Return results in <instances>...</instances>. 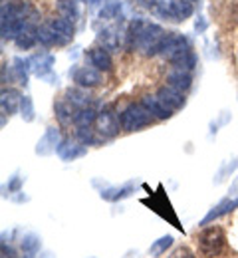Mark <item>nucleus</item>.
I'll use <instances>...</instances> for the list:
<instances>
[{"label": "nucleus", "instance_id": "nucleus-14", "mask_svg": "<svg viewBox=\"0 0 238 258\" xmlns=\"http://www.w3.org/2000/svg\"><path fill=\"white\" fill-rule=\"evenodd\" d=\"M56 117L60 119V123L62 125H69V123H73L75 121V113H77V107L68 101V99H60L58 103H56Z\"/></svg>", "mask_w": 238, "mask_h": 258}, {"label": "nucleus", "instance_id": "nucleus-16", "mask_svg": "<svg viewBox=\"0 0 238 258\" xmlns=\"http://www.w3.org/2000/svg\"><path fill=\"white\" fill-rule=\"evenodd\" d=\"M28 72H30V66H28V60L24 62L22 58H14L12 60V66H10V78L20 84V86H26L28 84Z\"/></svg>", "mask_w": 238, "mask_h": 258}, {"label": "nucleus", "instance_id": "nucleus-9", "mask_svg": "<svg viewBox=\"0 0 238 258\" xmlns=\"http://www.w3.org/2000/svg\"><path fill=\"white\" fill-rule=\"evenodd\" d=\"M54 56L52 54H48V52H40V54H36L32 56L30 60H28V66H30V72L38 76V78H46L50 72H52V66H54Z\"/></svg>", "mask_w": 238, "mask_h": 258}, {"label": "nucleus", "instance_id": "nucleus-28", "mask_svg": "<svg viewBox=\"0 0 238 258\" xmlns=\"http://www.w3.org/2000/svg\"><path fill=\"white\" fill-rule=\"evenodd\" d=\"M58 8H60V12L64 14V18L75 20V16H77V8H75V2H73V0H62V2L58 4Z\"/></svg>", "mask_w": 238, "mask_h": 258}, {"label": "nucleus", "instance_id": "nucleus-10", "mask_svg": "<svg viewBox=\"0 0 238 258\" xmlns=\"http://www.w3.org/2000/svg\"><path fill=\"white\" fill-rule=\"evenodd\" d=\"M86 153H88V149L84 147V143H82V141H75V139H66V141H62V145H60V149H58V155H60L62 161H73V159H77V157H84Z\"/></svg>", "mask_w": 238, "mask_h": 258}, {"label": "nucleus", "instance_id": "nucleus-29", "mask_svg": "<svg viewBox=\"0 0 238 258\" xmlns=\"http://www.w3.org/2000/svg\"><path fill=\"white\" fill-rule=\"evenodd\" d=\"M236 165H238V157H234V159H230V161H226L222 167H220V171L216 173V179H214V183H222L224 179H226V175L228 173H232L234 169H236Z\"/></svg>", "mask_w": 238, "mask_h": 258}, {"label": "nucleus", "instance_id": "nucleus-23", "mask_svg": "<svg viewBox=\"0 0 238 258\" xmlns=\"http://www.w3.org/2000/svg\"><path fill=\"white\" fill-rule=\"evenodd\" d=\"M191 14H193V4H191V0H177V2H175V18H173V20L183 22V20L191 18Z\"/></svg>", "mask_w": 238, "mask_h": 258}, {"label": "nucleus", "instance_id": "nucleus-31", "mask_svg": "<svg viewBox=\"0 0 238 258\" xmlns=\"http://www.w3.org/2000/svg\"><path fill=\"white\" fill-rule=\"evenodd\" d=\"M117 12H119V4H115V2H111V4H107L105 8H103L102 12H100V16L102 18H117Z\"/></svg>", "mask_w": 238, "mask_h": 258}, {"label": "nucleus", "instance_id": "nucleus-21", "mask_svg": "<svg viewBox=\"0 0 238 258\" xmlns=\"http://www.w3.org/2000/svg\"><path fill=\"white\" fill-rule=\"evenodd\" d=\"M40 244H42V242H40V236H38V234H32V232H30V234H24V236H22V242H20L22 252H24V254H32V256L40 250Z\"/></svg>", "mask_w": 238, "mask_h": 258}, {"label": "nucleus", "instance_id": "nucleus-35", "mask_svg": "<svg viewBox=\"0 0 238 258\" xmlns=\"http://www.w3.org/2000/svg\"><path fill=\"white\" fill-rule=\"evenodd\" d=\"M228 197H238V177L234 179V183H232V187H230V195Z\"/></svg>", "mask_w": 238, "mask_h": 258}, {"label": "nucleus", "instance_id": "nucleus-30", "mask_svg": "<svg viewBox=\"0 0 238 258\" xmlns=\"http://www.w3.org/2000/svg\"><path fill=\"white\" fill-rule=\"evenodd\" d=\"M24 183V177H20V175H14L12 179H10V183L8 185H4V195H14V193H20V185Z\"/></svg>", "mask_w": 238, "mask_h": 258}, {"label": "nucleus", "instance_id": "nucleus-26", "mask_svg": "<svg viewBox=\"0 0 238 258\" xmlns=\"http://www.w3.org/2000/svg\"><path fill=\"white\" fill-rule=\"evenodd\" d=\"M175 2L177 0H157L155 10L163 18H175Z\"/></svg>", "mask_w": 238, "mask_h": 258}, {"label": "nucleus", "instance_id": "nucleus-6", "mask_svg": "<svg viewBox=\"0 0 238 258\" xmlns=\"http://www.w3.org/2000/svg\"><path fill=\"white\" fill-rule=\"evenodd\" d=\"M73 82H75L80 88L90 90V88H98V86L102 84L103 76H102V72L96 70V68H80V70H75V74H73Z\"/></svg>", "mask_w": 238, "mask_h": 258}, {"label": "nucleus", "instance_id": "nucleus-20", "mask_svg": "<svg viewBox=\"0 0 238 258\" xmlns=\"http://www.w3.org/2000/svg\"><path fill=\"white\" fill-rule=\"evenodd\" d=\"M16 46L20 48V50H30L32 46H34L36 42H38V38H36V30L32 26H26L22 32L16 36Z\"/></svg>", "mask_w": 238, "mask_h": 258}, {"label": "nucleus", "instance_id": "nucleus-5", "mask_svg": "<svg viewBox=\"0 0 238 258\" xmlns=\"http://www.w3.org/2000/svg\"><path fill=\"white\" fill-rule=\"evenodd\" d=\"M62 145V137H60V131L56 127H48L46 133L40 137L38 145H36V153L38 155H52L60 149Z\"/></svg>", "mask_w": 238, "mask_h": 258}, {"label": "nucleus", "instance_id": "nucleus-4", "mask_svg": "<svg viewBox=\"0 0 238 258\" xmlns=\"http://www.w3.org/2000/svg\"><path fill=\"white\" fill-rule=\"evenodd\" d=\"M121 127L119 123V115L111 109V107H103L102 111L98 113V119H96V131L102 135L103 139H109V137H115L117 131Z\"/></svg>", "mask_w": 238, "mask_h": 258}, {"label": "nucleus", "instance_id": "nucleus-3", "mask_svg": "<svg viewBox=\"0 0 238 258\" xmlns=\"http://www.w3.org/2000/svg\"><path fill=\"white\" fill-rule=\"evenodd\" d=\"M226 246V234L220 226H208L199 234V248L204 256H218Z\"/></svg>", "mask_w": 238, "mask_h": 258}, {"label": "nucleus", "instance_id": "nucleus-7", "mask_svg": "<svg viewBox=\"0 0 238 258\" xmlns=\"http://www.w3.org/2000/svg\"><path fill=\"white\" fill-rule=\"evenodd\" d=\"M141 103H143V105L151 111V115H153L155 119H159V121H165V119L173 117V109H169L157 96L147 94V96L141 97Z\"/></svg>", "mask_w": 238, "mask_h": 258}, {"label": "nucleus", "instance_id": "nucleus-12", "mask_svg": "<svg viewBox=\"0 0 238 258\" xmlns=\"http://www.w3.org/2000/svg\"><path fill=\"white\" fill-rule=\"evenodd\" d=\"M50 28L58 36V44H64V42L73 38V24H71V20L64 18V16L50 20Z\"/></svg>", "mask_w": 238, "mask_h": 258}, {"label": "nucleus", "instance_id": "nucleus-34", "mask_svg": "<svg viewBox=\"0 0 238 258\" xmlns=\"http://www.w3.org/2000/svg\"><path fill=\"white\" fill-rule=\"evenodd\" d=\"M137 4H141L143 8H151V6H155L157 4V0H135Z\"/></svg>", "mask_w": 238, "mask_h": 258}, {"label": "nucleus", "instance_id": "nucleus-18", "mask_svg": "<svg viewBox=\"0 0 238 258\" xmlns=\"http://www.w3.org/2000/svg\"><path fill=\"white\" fill-rule=\"evenodd\" d=\"M66 99H68V101H71V103H73L77 109L90 107V105H92V101H94V99H92V96H90V94H88L84 88H82V90H68V92H66Z\"/></svg>", "mask_w": 238, "mask_h": 258}, {"label": "nucleus", "instance_id": "nucleus-22", "mask_svg": "<svg viewBox=\"0 0 238 258\" xmlns=\"http://www.w3.org/2000/svg\"><path fill=\"white\" fill-rule=\"evenodd\" d=\"M36 38H38V42L44 44V46H54V44H58V36L50 28V24H48V26H38V28H36Z\"/></svg>", "mask_w": 238, "mask_h": 258}, {"label": "nucleus", "instance_id": "nucleus-11", "mask_svg": "<svg viewBox=\"0 0 238 258\" xmlns=\"http://www.w3.org/2000/svg\"><path fill=\"white\" fill-rule=\"evenodd\" d=\"M167 84L173 86L175 90H179V92H187L191 88V84H193V76H191L189 70L173 68L169 72V76H167Z\"/></svg>", "mask_w": 238, "mask_h": 258}, {"label": "nucleus", "instance_id": "nucleus-19", "mask_svg": "<svg viewBox=\"0 0 238 258\" xmlns=\"http://www.w3.org/2000/svg\"><path fill=\"white\" fill-rule=\"evenodd\" d=\"M96 119H98V111H96V107L94 105H90V107H84V109H77V113H75V125L77 127H90L92 123H96Z\"/></svg>", "mask_w": 238, "mask_h": 258}, {"label": "nucleus", "instance_id": "nucleus-1", "mask_svg": "<svg viewBox=\"0 0 238 258\" xmlns=\"http://www.w3.org/2000/svg\"><path fill=\"white\" fill-rule=\"evenodd\" d=\"M167 36L169 34L165 32L161 26L149 24V22H143V20H137V22L131 24V28H129L127 46L131 50H139L145 56H155V54H161Z\"/></svg>", "mask_w": 238, "mask_h": 258}, {"label": "nucleus", "instance_id": "nucleus-32", "mask_svg": "<svg viewBox=\"0 0 238 258\" xmlns=\"http://www.w3.org/2000/svg\"><path fill=\"white\" fill-rule=\"evenodd\" d=\"M169 258H195V254H193L187 246H179V248H175V250L171 252Z\"/></svg>", "mask_w": 238, "mask_h": 258}, {"label": "nucleus", "instance_id": "nucleus-33", "mask_svg": "<svg viewBox=\"0 0 238 258\" xmlns=\"http://www.w3.org/2000/svg\"><path fill=\"white\" fill-rule=\"evenodd\" d=\"M12 256H14L12 248H10V246H6V242H2V258H12Z\"/></svg>", "mask_w": 238, "mask_h": 258}, {"label": "nucleus", "instance_id": "nucleus-36", "mask_svg": "<svg viewBox=\"0 0 238 258\" xmlns=\"http://www.w3.org/2000/svg\"><path fill=\"white\" fill-rule=\"evenodd\" d=\"M20 258H34L32 254H26V256H20Z\"/></svg>", "mask_w": 238, "mask_h": 258}, {"label": "nucleus", "instance_id": "nucleus-17", "mask_svg": "<svg viewBox=\"0 0 238 258\" xmlns=\"http://www.w3.org/2000/svg\"><path fill=\"white\" fill-rule=\"evenodd\" d=\"M133 193V183H127V185H123V187H109V189H102V199L105 201H111V203H115V201H119V199H125V197H129V195Z\"/></svg>", "mask_w": 238, "mask_h": 258}, {"label": "nucleus", "instance_id": "nucleus-37", "mask_svg": "<svg viewBox=\"0 0 238 258\" xmlns=\"http://www.w3.org/2000/svg\"><path fill=\"white\" fill-rule=\"evenodd\" d=\"M88 258H96V256H88Z\"/></svg>", "mask_w": 238, "mask_h": 258}, {"label": "nucleus", "instance_id": "nucleus-13", "mask_svg": "<svg viewBox=\"0 0 238 258\" xmlns=\"http://www.w3.org/2000/svg\"><path fill=\"white\" fill-rule=\"evenodd\" d=\"M88 58H90V62L92 66L96 68V70H100V72H109L111 70V56H109V52H107V48H103V46H98V48H92L90 50V54H88Z\"/></svg>", "mask_w": 238, "mask_h": 258}, {"label": "nucleus", "instance_id": "nucleus-38", "mask_svg": "<svg viewBox=\"0 0 238 258\" xmlns=\"http://www.w3.org/2000/svg\"><path fill=\"white\" fill-rule=\"evenodd\" d=\"M191 2H195V0H191Z\"/></svg>", "mask_w": 238, "mask_h": 258}, {"label": "nucleus", "instance_id": "nucleus-24", "mask_svg": "<svg viewBox=\"0 0 238 258\" xmlns=\"http://www.w3.org/2000/svg\"><path fill=\"white\" fill-rule=\"evenodd\" d=\"M171 244H173V236H161L159 240H155L151 246H149V254L151 256H161L163 252H167V248H171Z\"/></svg>", "mask_w": 238, "mask_h": 258}, {"label": "nucleus", "instance_id": "nucleus-15", "mask_svg": "<svg viewBox=\"0 0 238 258\" xmlns=\"http://www.w3.org/2000/svg\"><path fill=\"white\" fill-rule=\"evenodd\" d=\"M2 117L6 113H14L20 109V103H22V96L16 92V90H2Z\"/></svg>", "mask_w": 238, "mask_h": 258}, {"label": "nucleus", "instance_id": "nucleus-2", "mask_svg": "<svg viewBox=\"0 0 238 258\" xmlns=\"http://www.w3.org/2000/svg\"><path fill=\"white\" fill-rule=\"evenodd\" d=\"M153 121H155V117L143 103H129L119 113V123H121V129H125V131H137V129L151 125Z\"/></svg>", "mask_w": 238, "mask_h": 258}, {"label": "nucleus", "instance_id": "nucleus-8", "mask_svg": "<svg viewBox=\"0 0 238 258\" xmlns=\"http://www.w3.org/2000/svg\"><path fill=\"white\" fill-rule=\"evenodd\" d=\"M157 97L169 107V109H181V107H185V103H187V99H185V94L183 92H179V90H175L173 86H163V88H159V92H157Z\"/></svg>", "mask_w": 238, "mask_h": 258}, {"label": "nucleus", "instance_id": "nucleus-25", "mask_svg": "<svg viewBox=\"0 0 238 258\" xmlns=\"http://www.w3.org/2000/svg\"><path fill=\"white\" fill-rule=\"evenodd\" d=\"M20 115L24 121H34L36 111H34V103H32V97L30 96H22V103H20Z\"/></svg>", "mask_w": 238, "mask_h": 258}, {"label": "nucleus", "instance_id": "nucleus-27", "mask_svg": "<svg viewBox=\"0 0 238 258\" xmlns=\"http://www.w3.org/2000/svg\"><path fill=\"white\" fill-rule=\"evenodd\" d=\"M77 141H82L84 145H96L98 143V137L94 133V129L90 127H77Z\"/></svg>", "mask_w": 238, "mask_h": 258}]
</instances>
